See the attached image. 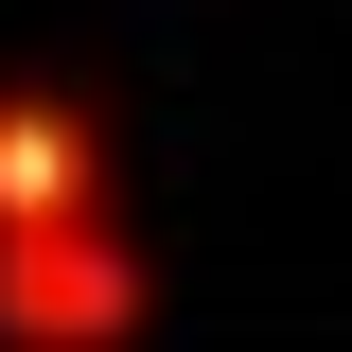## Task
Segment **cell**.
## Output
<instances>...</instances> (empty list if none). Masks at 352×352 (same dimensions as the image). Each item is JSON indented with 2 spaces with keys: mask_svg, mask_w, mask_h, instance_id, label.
<instances>
[{
  "mask_svg": "<svg viewBox=\"0 0 352 352\" xmlns=\"http://www.w3.org/2000/svg\"><path fill=\"white\" fill-rule=\"evenodd\" d=\"M53 212H106V124L71 88H0V229H53Z\"/></svg>",
  "mask_w": 352,
  "mask_h": 352,
  "instance_id": "7a4b0ae2",
  "label": "cell"
},
{
  "mask_svg": "<svg viewBox=\"0 0 352 352\" xmlns=\"http://www.w3.org/2000/svg\"><path fill=\"white\" fill-rule=\"evenodd\" d=\"M124 335H159V264L124 247V212L0 229V352H124Z\"/></svg>",
  "mask_w": 352,
  "mask_h": 352,
  "instance_id": "6da1fadb",
  "label": "cell"
}]
</instances>
